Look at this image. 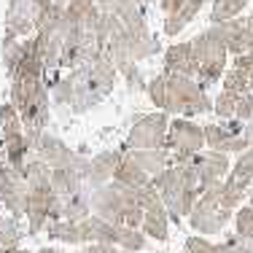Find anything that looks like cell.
<instances>
[{
  "mask_svg": "<svg viewBox=\"0 0 253 253\" xmlns=\"http://www.w3.org/2000/svg\"><path fill=\"white\" fill-rule=\"evenodd\" d=\"M116 78L119 70L113 59L108 54H100L73 70H65L51 86V100L57 105L70 108L73 113H86L105 97H111Z\"/></svg>",
  "mask_w": 253,
  "mask_h": 253,
  "instance_id": "cell-1",
  "label": "cell"
},
{
  "mask_svg": "<svg viewBox=\"0 0 253 253\" xmlns=\"http://www.w3.org/2000/svg\"><path fill=\"white\" fill-rule=\"evenodd\" d=\"M148 100L154 108L165 111L167 116H180V119H197L202 113L213 111V100L208 97V89L197 78L178 76V73H165L154 76L146 89Z\"/></svg>",
  "mask_w": 253,
  "mask_h": 253,
  "instance_id": "cell-2",
  "label": "cell"
},
{
  "mask_svg": "<svg viewBox=\"0 0 253 253\" xmlns=\"http://www.w3.org/2000/svg\"><path fill=\"white\" fill-rule=\"evenodd\" d=\"M154 186L159 189L162 202H165L167 213H170V221H175V226L191 215L197 200H200L202 191H205L200 172L194 170L191 159L170 165L165 172H159V175L154 178Z\"/></svg>",
  "mask_w": 253,
  "mask_h": 253,
  "instance_id": "cell-3",
  "label": "cell"
},
{
  "mask_svg": "<svg viewBox=\"0 0 253 253\" xmlns=\"http://www.w3.org/2000/svg\"><path fill=\"white\" fill-rule=\"evenodd\" d=\"M8 100L16 105L22 122H25V135H35L49 126V102H51V89L43 76L25 73L16 70L11 76V89Z\"/></svg>",
  "mask_w": 253,
  "mask_h": 253,
  "instance_id": "cell-4",
  "label": "cell"
},
{
  "mask_svg": "<svg viewBox=\"0 0 253 253\" xmlns=\"http://www.w3.org/2000/svg\"><path fill=\"white\" fill-rule=\"evenodd\" d=\"M92 213L105 218V221H111V224L140 229L146 210L140 205L137 189H129L124 183L111 180V183H105V186L92 191Z\"/></svg>",
  "mask_w": 253,
  "mask_h": 253,
  "instance_id": "cell-5",
  "label": "cell"
},
{
  "mask_svg": "<svg viewBox=\"0 0 253 253\" xmlns=\"http://www.w3.org/2000/svg\"><path fill=\"white\" fill-rule=\"evenodd\" d=\"M191 43H194V57H197V68H200L197 81L208 89L218 78H224L226 65H229V49L224 41L213 33V27L202 30L197 38H191Z\"/></svg>",
  "mask_w": 253,
  "mask_h": 253,
  "instance_id": "cell-6",
  "label": "cell"
},
{
  "mask_svg": "<svg viewBox=\"0 0 253 253\" xmlns=\"http://www.w3.org/2000/svg\"><path fill=\"white\" fill-rule=\"evenodd\" d=\"M221 183H224V180H221ZM221 183L210 186L200 200H197L191 215L186 218L189 226L194 229L197 234H202V237H213V234L224 232L229 221H234V210H229L226 205L221 202Z\"/></svg>",
  "mask_w": 253,
  "mask_h": 253,
  "instance_id": "cell-7",
  "label": "cell"
},
{
  "mask_svg": "<svg viewBox=\"0 0 253 253\" xmlns=\"http://www.w3.org/2000/svg\"><path fill=\"white\" fill-rule=\"evenodd\" d=\"M30 146H33L35 156H41L51 170H78V172H84V175L89 172V162H92V159H86L84 154L73 151L62 137L51 135L49 129L41 132Z\"/></svg>",
  "mask_w": 253,
  "mask_h": 253,
  "instance_id": "cell-8",
  "label": "cell"
},
{
  "mask_svg": "<svg viewBox=\"0 0 253 253\" xmlns=\"http://www.w3.org/2000/svg\"><path fill=\"white\" fill-rule=\"evenodd\" d=\"M167 148H170V154H172V165L197 156L200 151L208 148V140H205V126L197 124L194 119H180V116H175L170 122Z\"/></svg>",
  "mask_w": 253,
  "mask_h": 253,
  "instance_id": "cell-9",
  "label": "cell"
},
{
  "mask_svg": "<svg viewBox=\"0 0 253 253\" xmlns=\"http://www.w3.org/2000/svg\"><path fill=\"white\" fill-rule=\"evenodd\" d=\"M170 122L165 111L146 113L132 122L126 132V148H167V137H170Z\"/></svg>",
  "mask_w": 253,
  "mask_h": 253,
  "instance_id": "cell-10",
  "label": "cell"
},
{
  "mask_svg": "<svg viewBox=\"0 0 253 253\" xmlns=\"http://www.w3.org/2000/svg\"><path fill=\"white\" fill-rule=\"evenodd\" d=\"M205 140H208L210 151H221V154H243L248 151V140H245V122L240 119H224L218 124H208L205 126Z\"/></svg>",
  "mask_w": 253,
  "mask_h": 253,
  "instance_id": "cell-11",
  "label": "cell"
},
{
  "mask_svg": "<svg viewBox=\"0 0 253 253\" xmlns=\"http://www.w3.org/2000/svg\"><path fill=\"white\" fill-rule=\"evenodd\" d=\"M27 180L22 172H16L14 167L5 162L0 165V205L5 208V213H11L14 218H25V210H27Z\"/></svg>",
  "mask_w": 253,
  "mask_h": 253,
  "instance_id": "cell-12",
  "label": "cell"
},
{
  "mask_svg": "<svg viewBox=\"0 0 253 253\" xmlns=\"http://www.w3.org/2000/svg\"><path fill=\"white\" fill-rule=\"evenodd\" d=\"M38 33V8L35 0H8L3 16V35L30 38Z\"/></svg>",
  "mask_w": 253,
  "mask_h": 253,
  "instance_id": "cell-13",
  "label": "cell"
},
{
  "mask_svg": "<svg viewBox=\"0 0 253 253\" xmlns=\"http://www.w3.org/2000/svg\"><path fill=\"white\" fill-rule=\"evenodd\" d=\"M191 165L194 170L200 172V180H202V189L208 191L210 186L226 180L229 170H232V162H229V154H221V151H200L197 156H191ZM202 191V194H205Z\"/></svg>",
  "mask_w": 253,
  "mask_h": 253,
  "instance_id": "cell-14",
  "label": "cell"
},
{
  "mask_svg": "<svg viewBox=\"0 0 253 253\" xmlns=\"http://www.w3.org/2000/svg\"><path fill=\"white\" fill-rule=\"evenodd\" d=\"M210 27H213V33L226 43V49H229L232 57H240V54L253 51V33L248 30V22H245L243 16L218 22V25H210Z\"/></svg>",
  "mask_w": 253,
  "mask_h": 253,
  "instance_id": "cell-15",
  "label": "cell"
},
{
  "mask_svg": "<svg viewBox=\"0 0 253 253\" xmlns=\"http://www.w3.org/2000/svg\"><path fill=\"white\" fill-rule=\"evenodd\" d=\"M122 156H124V148H108V151H100L97 156H92L89 172H86L89 191L111 183L113 175H116V167H119V162H122Z\"/></svg>",
  "mask_w": 253,
  "mask_h": 253,
  "instance_id": "cell-16",
  "label": "cell"
},
{
  "mask_svg": "<svg viewBox=\"0 0 253 253\" xmlns=\"http://www.w3.org/2000/svg\"><path fill=\"white\" fill-rule=\"evenodd\" d=\"M165 73H178V76H189V78L200 76L197 57H194V43L191 41L170 43L165 49Z\"/></svg>",
  "mask_w": 253,
  "mask_h": 253,
  "instance_id": "cell-17",
  "label": "cell"
},
{
  "mask_svg": "<svg viewBox=\"0 0 253 253\" xmlns=\"http://www.w3.org/2000/svg\"><path fill=\"white\" fill-rule=\"evenodd\" d=\"M46 237L62 245H89V218L84 221H54L46 226Z\"/></svg>",
  "mask_w": 253,
  "mask_h": 253,
  "instance_id": "cell-18",
  "label": "cell"
},
{
  "mask_svg": "<svg viewBox=\"0 0 253 253\" xmlns=\"http://www.w3.org/2000/svg\"><path fill=\"white\" fill-rule=\"evenodd\" d=\"M113 180H116V183L129 186V189H143V186H148L154 178L143 170L140 162H137L135 156H132L129 148L124 146V156H122V162H119V167H116V175H113Z\"/></svg>",
  "mask_w": 253,
  "mask_h": 253,
  "instance_id": "cell-19",
  "label": "cell"
},
{
  "mask_svg": "<svg viewBox=\"0 0 253 253\" xmlns=\"http://www.w3.org/2000/svg\"><path fill=\"white\" fill-rule=\"evenodd\" d=\"M51 189L59 200H70V197L86 191V175L78 170H54L51 172Z\"/></svg>",
  "mask_w": 253,
  "mask_h": 253,
  "instance_id": "cell-20",
  "label": "cell"
},
{
  "mask_svg": "<svg viewBox=\"0 0 253 253\" xmlns=\"http://www.w3.org/2000/svg\"><path fill=\"white\" fill-rule=\"evenodd\" d=\"M132 156L140 162V167L148 172L151 178H156L159 172H165L172 165V154L170 148H129Z\"/></svg>",
  "mask_w": 253,
  "mask_h": 253,
  "instance_id": "cell-21",
  "label": "cell"
},
{
  "mask_svg": "<svg viewBox=\"0 0 253 253\" xmlns=\"http://www.w3.org/2000/svg\"><path fill=\"white\" fill-rule=\"evenodd\" d=\"M226 180L234 186H240V189H245V191L253 186V148H248V151H243L237 156V162L232 165Z\"/></svg>",
  "mask_w": 253,
  "mask_h": 253,
  "instance_id": "cell-22",
  "label": "cell"
},
{
  "mask_svg": "<svg viewBox=\"0 0 253 253\" xmlns=\"http://www.w3.org/2000/svg\"><path fill=\"white\" fill-rule=\"evenodd\" d=\"M22 226H19V218H14L11 213H0V248L3 251H14V248H22Z\"/></svg>",
  "mask_w": 253,
  "mask_h": 253,
  "instance_id": "cell-23",
  "label": "cell"
},
{
  "mask_svg": "<svg viewBox=\"0 0 253 253\" xmlns=\"http://www.w3.org/2000/svg\"><path fill=\"white\" fill-rule=\"evenodd\" d=\"M251 0H213V8H210V25H218L226 19H237L245 11Z\"/></svg>",
  "mask_w": 253,
  "mask_h": 253,
  "instance_id": "cell-24",
  "label": "cell"
},
{
  "mask_svg": "<svg viewBox=\"0 0 253 253\" xmlns=\"http://www.w3.org/2000/svg\"><path fill=\"white\" fill-rule=\"evenodd\" d=\"M22 46H25V38H11V35H3V43H0V59H3V68L8 78L14 76L16 65L22 59Z\"/></svg>",
  "mask_w": 253,
  "mask_h": 253,
  "instance_id": "cell-25",
  "label": "cell"
},
{
  "mask_svg": "<svg viewBox=\"0 0 253 253\" xmlns=\"http://www.w3.org/2000/svg\"><path fill=\"white\" fill-rule=\"evenodd\" d=\"M14 132H25V122H22L16 105L8 100L0 105V135H14Z\"/></svg>",
  "mask_w": 253,
  "mask_h": 253,
  "instance_id": "cell-26",
  "label": "cell"
},
{
  "mask_svg": "<svg viewBox=\"0 0 253 253\" xmlns=\"http://www.w3.org/2000/svg\"><path fill=\"white\" fill-rule=\"evenodd\" d=\"M221 89H226V92L243 97V94L253 92V84H251V78L245 76V73H240L237 68H229L226 73H224V78H221Z\"/></svg>",
  "mask_w": 253,
  "mask_h": 253,
  "instance_id": "cell-27",
  "label": "cell"
},
{
  "mask_svg": "<svg viewBox=\"0 0 253 253\" xmlns=\"http://www.w3.org/2000/svg\"><path fill=\"white\" fill-rule=\"evenodd\" d=\"M237 105H240V97L232 92H226V89H221L218 97L213 100V113L224 122V119H234L237 116Z\"/></svg>",
  "mask_w": 253,
  "mask_h": 253,
  "instance_id": "cell-28",
  "label": "cell"
},
{
  "mask_svg": "<svg viewBox=\"0 0 253 253\" xmlns=\"http://www.w3.org/2000/svg\"><path fill=\"white\" fill-rule=\"evenodd\" d=\"M234 234L243 237L245 243H253V208L248 202L234 213Z\"/></svg>",
  "mask_w": 253,
  "mask_h": 253,
  "instance_id": "cell-29",
  "label": "cell"
},
{
  "mask_svg": "<svg viewBox=\"0 0 253 253\" xmlns=\"http://www.w3.org/2000/svg\"><path fill=\"white\" fill-rule=\"evenodd\" d=\"M186 251L189 253H224L221 251V243H210L202 234H194V237H186Z\"/></svg>",
  "mask_w": 253,
  "mask_h": 253,
  "instance_id": "cell-30",
  "label": "cell"
},
{
  "mask_svg": "<svg viewBox=\"0 0 253 253\" xmlns=\"http://www.w3.org/2000/svg\"><path fill=\"white\" fill-rule=\"evenodd\" d=\"M221 251H224V253H253L251 243H245L243 237H237V234L226 237L224 243H221Z\"/></svg>",
  "mask_w": 253,
  "mask_h": 253,
  "instance_id": "cell-31",
  "label": "cell"
},
{
  "mask_svg": "<svg viewBox=\"0 0 253 253\" xmlns=\"http://www.w3.org/2000/svg\"><path fill=\"white\" fill-rule=\"evenodd\" d=\"M234 119H240V122H253V92H248V94H243L240 97V105H237V116Z\"/></svg>",
  "mask_w": 253,
  "mask_h": 253,
  "instance_id": "cell-32",
  "label": "cell"
},
{
  "mask_svg": "<svg viewBox=\"0 0 253 253\" xmlns=\"http://www.w3.org/2000/svg\"><path fill=\"white\" fill-rule=\"evenodd\" d=\"M232 68H237L240 73H245V76L251 78V84H253V51H248V54H240V57H234Z\"/></svg>",
  "mask_w": 253,
  "mask_h": 253,
  "instance_id": "cell-33",
  "label": "cell"
},
{
  "mask_svg": "<svg viewBox=\"0 0 253 253\" xmlns=\"http://www.w3.org/2000/svg\"><path fill=\"white\" fill-rule=\"evenodd\" d=\"M180 3H183V0H159V8L165 11V16H167V14H172Z\"/></svg>",
  "mask_w": 253,
  "mask_h": 253,
  "instance_id": "cell-34",
  "label": "cell"
},
{
  "mask_svg": "<svg viewBox=\"0 0 253 253\" xmlns=\"http://www.w3.org/2000/svg\"><path fill=\"white\" fill-rule=\"evenodd\" d=\"M245 140H248V146L253 148V122L245 124Z\"/></svg>",
  "mask_w": 253,
  "mask_h": 253,
  "instance_id": "cell-35",
  "label": "cell"
},
{
  "mask_svg": "<svg viewBox=\"0 0 253 253\" xmlns=\"http://www.w3.org/2000/svg\"><path fill=\"white\" fill-rule=\"evenodd\" d=\"M38 253H62V251L54 248V245H43V248H38Z\"/></svg>",
  "mask_w": 253,
  "mask_h": 253,
  "instance_id": "cell-36",
  "label": "cell"
},
{
  "mask_svg": "<svg viewBox=\"0 0 253 253\" xmlns=\"http://www.w3.org/2000/svg\"><path fill=\"white\" fill-rule=\"evenodd\" d=\"M245 22H248V30L253 33V14H251V16H245Z\"/></svg>",
  "mask_w": 253,
  "mask_h": 253,
  "instance_id": "cell-37",
  "label": "cell"
},
{
  "mask_svg": "<svg viewBox=\"0 0 253 253\" xmlns=\"http://www.w3.org/2000/svg\"><path fill=\"white\" fill-rule=\"evenodd\" d=\"M248 205H251V208H253V186H251V189H248Z\"/></svg>",
  "mask_w": 253,
  "mask_h": 253,
  "instance_id": "cell-38",
  "label": "cell"
},
{
  "mask_svg": "<svg viewBox=\"0 0 253 253\" xmlns=\"http://www.w3.org/2000/svg\"><path fill=\"white\" fill-rule=\"evenodd\" d=\"M137 3H140V5H146V3H154V0H137Z\"/></svg>",
  "mask_w": 253,
  "mask_h": 253,
  "instance_id": "cell-39",
  "label": "cell"
},
{
  "mask_svg": "<svg viewBox=\"0 0 253 253\" xmlns=\"http://www.w3.org/2000/svg\"><path fill=\"white\" fill-rule=\"evenodd\" d=\"M0 253H8V251H3V248H0Z\"/></svg>",
  "mask_w": 253,
  "mask_h": 253,
  "instance_id": "cell-40",
  "label": "cell"
},
{
  "mask_svg": "<svg viewBox=\"0 0 253 253\" xmlns=\"http://www.w3.org/2000/svg\"><path fill=\"white\" fill-rule=\"evenodd\" d=\"M251 248H253V243H251Z\"/></svg>",
  "mask_w": 253,
  "mask_h": 253,
  "instance_id": "cell-41",
  "label": "cell"
}]
</instances>
